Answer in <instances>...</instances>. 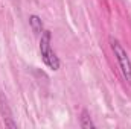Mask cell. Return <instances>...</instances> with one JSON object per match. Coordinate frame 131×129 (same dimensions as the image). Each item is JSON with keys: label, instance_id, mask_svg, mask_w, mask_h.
I'll return each mask as SVG.
<instances>
[{"label": "cell", "instance_id": "cell-2", "mask_svg": "<svg viewBox=\"0 0 131 129\" xmlns=\"http://www.w3.org/2000/svg\"><path fill=\"white\" fill-rule=\"evenodd\" d=\"M110 43H111V49L114 52V56H116L117 62H119V67H121V71H122L124 78L131 84V61L128 58V53L124 50V47L119 44V41L111 38Z\"/></svg>", "mask_w": 131, "mask_h": 129}, {"label": "cell", "instance_id": "cell-3", "mask_svg": "<svg viewBox=\"0 0 131 129\" xmlns=\"http://www.w3.org/2000/svg\"><path fill=\"white\" fill-rule=\"evenodd\" d=\"M29 24H31L32 31L37 33V35L43 33V23H41V20H40L37 15H31V18H29Z\"/></svg>", "mask_w": 131, "mask_h": 129}, {"label": "cell", "instance_id": "cell-1", "mask_svg": "<svg viewBox=\"0 0 131 129\" xmlns=\"http://www.w3.org/2000/svg\"><path fill=\"white\" fill-rule=\"evenodd\" d=\"M50 40H52V35L49 31H44L41 33V38H40V52H41V58L44 61V64L47 65L50 70H58L60 68V59L58 56L55 55V52L52 50L50 47Z\"/></svg>", "mask_w": 131, "mask_h": 129}, {"label": "cell", "instance_id": "cell-4", "mask_svg": "<svg viewBox=\"0 0 131 129\" xmlns=\"http://www.w3.org/2000/svg\"><path fill=\"white\" fill-rule=\"evenodd\" d=\"M81 128L84 129H90V128H95V123L92 122L90 115H89V111L84 109L82 114H81Z\"/></svg>", "mask_w": 131, "mask_h": 129}]
</instances>
